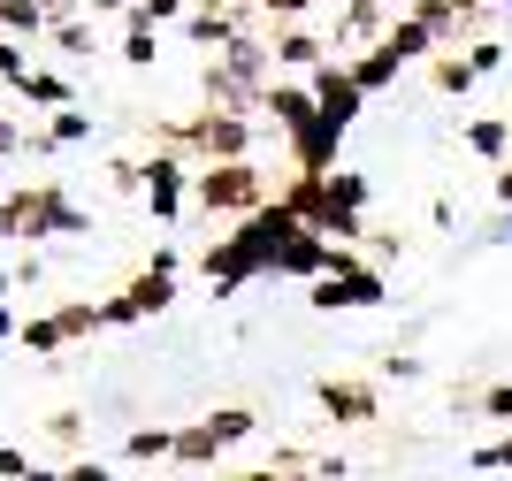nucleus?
<instances>
[{
  "instance_id": "obj_1",
  "label": "nucleus",
  "mask_w": 512,
  "mask_h": 481,
  "mask_svg": "<svg viewBox=\"0 0 512 481\" xmlns=\"http://www.w3.org/2000/svg\"><path fill=\"white\" fill-rule=\"evenodd\" d=\"M153 146L161 153H199V168H222V161H245V146H253V123L245 115H214V107H199L192 123H153Z\"/></svg>"
},
{
  "instance_id": "obj_2",
  "label": "nucleus",
  "mask_w": 512,
  "mask_h": 481,
  "mask_svg": "<svg viewBox=\"0 0 512 481\" xmlns=\"http://www.w3.org/2000/svg\"><path fill=\"white\" fill-rule=\"evenodd\" d=\"M192 199L207 214H260L268 207V176L253 161H222V168H199L192 176Z\"/></svg>"
},
{
  "instance_id": "obj_3",
  "label": "nucleus",
  "mask_w": 512,
  "mask_h": 481,
  "mask_svg": "<svg viewBox=\"0 0 512 481\" xmlns=\"http://www.w3.org/2000/svg\"><path fill=\"white\" fill-rule=\"evenodd\" d=\"M306 298H314V314H337V306H383V268H360L352 245H337L329 275H321Z\"/></svg>"
},
{
  "instance_id": "obj_4",
  "label": "nucleus",
  "mask_w": 512,
  "mask_h": 481,
  "mask_svg": "<svg viewBox=\"0 0 512 481\" xmlns=\"http://www.w3.org/2000/svg\"><path fill=\"white\" fill-rule=\"evenodd\" d=\"M314 405H321V420H337V428H367V420L383 413L375 382H352V375H321L314 382Z\"/></svg>"
},
{
  "instance_id": "obj_5",
  "label": "nucleus",
  "mask_w": 512,
  "mask_h": 481,
  "mask_svg": "<svg viewBox=\"0 0 512 481\" xmlns=\"http://www.w3.org/2000/svg\"><path fill=\"white\" fill-rule=\"evenodd\" d=\"M169 298H176V252L161 245V252H153V260H146V268H138V275H130V283H123V298H115V306H123L130 321H146V314H161Z\"/></svg>"
},
{
  "instance_id": "obj_6",
  "label": "nucleus",
  "mask_w": 512,
  "mask_h": 481,
  "mask_svg": "<svg viewBox=\"0 0 512 481\" xmlns=\"http://www.w3.org/2000/svg\"><path fill=\"white\" fill-rule=\"evenodd\" d=\"M306 92H314V107H321V123H329V130H352V123H360V107H367V92L352 84L344 62H321Z\"/></svg>"
},
{
  "instance_id": "obj_7",
  "label": "nucleus",
  "mask_w": 512,
  "mask_h": 481,
  "mask_svg": "<svg viewBox=\"0 0 512 481\" xmlns=\"http://www.w3.org/2000/svg\"><path fill=\"white\" fill-rule=\"evenodd\" d=\"M192 176H199V161H176V153H153V161H146V207H153V222H176V214H184Z\"/></svg>"
},
{
  "instance_id": "obj_8",
  "label": "nucleus",
  "mask_w": 512,
  "mask_h": 481,
  "mask_svg": "<svg viewBox=\"0 0 512 481\" xmlns=\"http://www.w3.org/2000/svg\"><path fill=\"white\" fill-rule=\"evenodd\" d=\"M85 230H92V214L69 207L62 184H31V237H85Z\"/></svg>"
},
{
  "instance_id": "obj_9",
  "label": "nucleus",
  "mask_w": 512,
  "mask_h": 481,
  "mask_svg": "<svg viewBox=\"0 0 512 481\" xmlns=\"http://www.w3.org/2000/svg\"><path fill=\"white\" fill-rule=\"evenodd\" d=\"M260 107H268V115H276V130H283V138H291V146H299L306 130L321 123V107H314V92H306V84H291V77H276V84H268V92H260Z\"/></svg>"
},
{
  "instance_id": "obj_10",
  "label": "nucleus",
  "mask_w": 512,
  "mask_h": 481,
  "mask_svg": "<svg viewBox=\"0 0 512 481\" xmlns=\"http://www.w3.org/2000/svg\"><path fill=\"white\" fill-rule=\"evenodd\" d=\"M184 39L222 54V46L245 39V31H237V8H222V0H192V8H184Z\"/></svg>"
},
{
  "instance_id": "obj_11",
  "label": "nucleus",
  "mask_w": 512,
  "mask_h": 481,
  "mask_svg": "<svg viewBox=\"0 0 512 481\" xmlns=\"http://www.w3.org/2000/svg\"><path fill=\"white\" fill-rule=\"evenodd\" d=\"M276 62H291V69H321V62H329V39H314L306 23H283V31H276Z\"/></svg>"
},
{
  "instance_id": "obj_12",
  "label": "nucleus",
  "mask_w": 512,
  "mask_h": 481,
  "mask_svg": "<svg viewBox=\"0 0 512 481\" xmlns=\"http://www.w3.org/2000/svg\"><path fill=\"white\" fill-rule=\"evenodd\" d=\"M344 69H352V84H360V92H383V84L398 77V69H406V62H398V54H390V46L375 39V46H367V54H352V62H344Z\"/></svg>"
},
{
  "instance_id": "obj_13",
  "label": "nucleus",
  "mask_w": 512,
  "mask_h": 481,
  "mask_svg": "<svg viewBox=\"0 0 512 481\" xmlns=\"http://www.w3.org/2000/svg\"><path fill=\"white\" fill-rule=\"evenodd\" d=\"M383 46L398 54V62H436V54H444V46L428 39V31H421L413 16H398V23H390V31H383Z\"/></svg>"
},
{
  "instance_id": "obj_14",
  "label": "nucleus",
  "mask_w": 512,
  "mask_h": 481,
  "mask_svg": "<svg viewBox=\"0 0 512 481\" xmlns=\"http://www.w3.org/2000/svg\"><path fill=\"white\" fill-rule=\"evenodd\" d=\"M0 39H46V8L39 0H0Z\"/></svg>"
},
{
  "instance_id": "obj_15",
  "label": "nucleus",
  "mask_w": 512,
  "mask_h": 481,
  "mask_svg": "<svg viewBox=\"0 0 512 481\" xmlns=\"http://www.w3.org/2000/svg\"><path fill=\"white\" fill-rule=\"evenodd\" d=\"M253 428H260V413H253V405H222V413H207V436H214V451L245 443Z\"/></svg>"
},
{
  "instance_id": "obj_16",
  "label": "nucleus",
  "mask_w": 512,
  "mask_h": 481,
  "mask_svg": "<svg viewBox=\"0 0 512 481\" xmlns=\"http://www.w3.org/2000/svg\"><path fill=\"white\" fill-rule=\"evenodd\" d=\"M123 459H130V466L176 459V428H130V436H123Z\"/></svg>"
},
{
  "instance_id": "obj_17",
  "label": "nucleus",
  "mask_w": 512,
  "mask_h": 481,
  "mask_svg": "<svg viewBox=\"0 0 512 481\" xmlns=\"http://www.w3.org/2000/svg\"><path fill=\"white\" fill-rule=\"evenodd\" d=\"M467 146L482 153V161H497V168H505V161H512V130L497 123V115H482V123H467Z\"/></svg>"
},
{
  "instance_id": "obj_18",
  "label": "nucleus",
  "mask_w": 512,
  "mask_h": 481,
  "mask_svg": "<svg viewBox=\"0 0 512 481\" xmlns=\"http://www.w3.org/2000/svg\"><path fill=\"white\" fill-rule=\"evenodd\" d=\"M54 329H62V344H77V336L107 329V314H100V306H92V298H69L62 314H54Z\"/></svg>"
},
{
  "instance_id": "obj_19",
  "label": "nucleus",
  "mask_w": 512,
  "mask_h": 481,
  "mask_svg": "<svg viewBox=\"0 0 512 481\" xmlns=\"http://www.w3.org/2000/svg\"><path fill=\"white\" fill-rule=\"evenodd\" d=\"M46 39L62 46V54H92V16H85V8H77V16H54V23H46Z\"/></svg>"
},
{
  "instance_id": "obj_20",
  "label": "nucleus",
  "mask_w": 512,
  "mask_h": 481,
  "mask_svg": "<svg viewBox=\"0 0 512 481\" xmlns=\"http://www.w3.org/2000/svg\"><path fill=\"white\" fill-rule=\"evenodd\" d=\"M16 92H23L31 107H69V77H54V69H31Z\"/></svg>"
},
{
  "instance_id": "obj_21",
  "label": "nucleus",
  "mask_w": 512,
  "mask_h": 481,
  "mask_svg": "<svg viewBox=\"0 0 512 481\" xmlns=\"http://www.w3.org/2000/svg\"><path fill=\"white\" fill-rule=\"evenodd\" d=\"M176 466H214V436H207V420L176 428Z\"/></svg>"
},
{
  "instance_id": "obj_22",
  "label": "nucleus",
  "mask_w": 512,
  "mask_h": 481,
  "mask_svg": "<svg viewBox=\"0 0 512 481\" xmlns=\"http://www.w3.org/2000/svg\"><path fill=\"white\" fill-rule=\"evenodd\" d=\"M428 77H436V92H451V100H459V92L474 84V69H467V54H436V62H428Z\"/></svg>"
},
{
  "instance_id": "obj_23",
  "label": "nucleus",
  "mask_w": 512,
  "mask_h": 481,
  "mask_svg": "<svg viewBox=\"0 0 512 481\" xmlns=\"http://www.w3.org/2000/svg\"><path fill=\"white\" fill-rule=\"evenodd\" d=\"M16 352H62V329H54V314L23 321V329H16Z\"/></svg>"
},
{
  "instance_id": "obj_24",
  "label": "nucleus",
  "mask_w": 512,
  "mask_h": 481,
  "mask_svg": "<svg viewBox=\"0 0 512 481\" xmlns=\"http://www.w3.org/2000/svg\"><path fill=\"white\" fill-rule=\"evenodd\" d=\"M0 237H31V191H8V199H0Z\"/></svg>"
},
{
  "instance_id": "obj_25",
  "label": "nucleus",
  "mask_w": 512,
  "mask_h": 481,
  "mask_svg": "<svg viewBox=\"0 0 512 481\" xmlns=\"http://www.w3.org/2000/svg\"><path fill=\"white\" fill-rule=\"evenodd\" d=\"M153 54H161V31H123V62L130 69H153Z\"/></svg>"
},
{
  "instance_id": "obj_26",
  "label": "nucleus",
  "mask_w": 512,
  "mask_h": 481,
  "mask_svg": "<svg viewBox=\"0 0 512 481\" xmlns=\"http://www.w3.org/2000/svg\"><path fill=\"white\" fill-rule=\"evenodd\" d=\"M467 69H474V77H490V69H505V46H497V39H474V46H467Z\"/></svg>"
},
{
  "instance_id": "obj_27",
  "label": "nucleus",
  "mask_w": 512,
  "mask_h": 481,
  "mask_svg": "<svg viewBox=\"0 0 512 481\" xmlns=\"http://www.w3.org/2000/svg\"><path fill=\"white\" fill-rule=\"evenodd\" d=\"M107 184L115 191H146V161H107Z\"/></svg>"
},
{
  "instance_id": "obj_28",
  "label": "nucleus",
  "mask_w": 512,
  "mask_h": 481,
  "mask_svg": "<svg viewBox=\"0 0 512 481\" xmlns=\"http://www.w3.org/2000/svg\"><path fill=\"white\" fill-rule=\"evenodd\" d=\"M0 77H8V84H23V77H31V54H23L16 39H0Z\"/></svg>"
},
{
  "instance_id": "obj_29",
  "label": "nucleus",
  "mask_w": 512,
  "mask_h": 481,
  "mask_svg": "<svg viewBox=\"0 0 512 481\" xmlns=\"http://www.w3.org/2000/svg\"><path fill=\"white\" fill-rule=\"evenodd\" d=\"M474 405H482V413H490V420H505V428H512V382H497V390H482V398H474Z\"/></svg>"
},
{
  "instance_id": "obj_30",
  "label": "nucleus",
  "mask_w": 512,
  "mask_h": 481,
  "mask_svg": "<svg viewBox=\"0 0 512 481\" xmlns=\"http://www.w3.org/2000/svg\"><path fill=\"white\" fill-rule=\"evenodd\" d=\"M46 436L69 451V443H85V420H77V413H54V420H46Z\"/></svg>"
},
{
  "instance_id": "obj_31",
  "label": "nucleus",
  "mask_w": 512,
  "mask_h": 481,
  "mask_svg": "<svg viewBox=\"0 0 512 481\" xmlns=\"http://www.w3.org/2000/svg\"><path fill=\"white\" fill-rule=\"evenodd\" d=\"M383 375L390 382H413V375H421V359H413V352H383Z\"/></svg>"
},
{
  "instance_id": "obj_32",
  "label": "nucleus",
  "mask_w": 512,
  "mask_h": 481,
  "mask_svg": "<svg viewBox=\"0 0 512 481\" xmlns=\"http://www.w3.org/2000/svg\"><path fill=\"white\" fill-rule=\"evenodd\" d=\"M253 8H268V16H276V23H299L306 8H314V0H253Z\"/></svg>"
},
{
  "instance_id": "obj_33",
  "label": "nucleus",
  "mask_w": 512,
  "mask_h": 481,
  "mask_svg": "<svg viewBox=\"0 0 512 481\" xmlns=\"http://www.w3.org/2000/svg\"><path fill=\"white\" fill-rule=\"evenodd\" d=\"M0 474H8V481H31V459H23L16 443H0Z\"/></svg>"
},
{
  "instance_id": "obj_34",
  "label": "nucleus",
  "mask_w": 512,
  "mask_h": 481,
  "mask_svg": "<svg viewBox=\"0 0 512 481\" xmlns=\"http://www.w3.org/2000/svg\"><path fill=\"white\" fill-rule=\"evenodd\" d=\"M62 481H115L100 459H77V466H62Z\"/></svg>"
},
{
  "instance_id": "obj_35",
  "label": "nucleus",
  "mask_w": 512,
  "mask_h": 481,
  "mask_svg": "<svg viewBox=\"0 0 512 481\" xmlns=\"http://www.w3.org/2000/svg\"><path fill=\"white\" fill-rule=\"evenodd\" d=\"M299 459H283V466H260V474H237V481H306V474H291Z\"/></svg>"
},
{
  "instance_id": "obj_36",
  "label": "nucleus",
  "mask_w": 512,
  "mask_h": 481,
  "mask_svg": "<svg viewBox=\"0 0 512 481\" xmlns=\"http://www.w3.org/2000/svg\"><path fill=\"white\" fill-rule=\"evenodd\" d=\"M474 466H512V436H505V443H490V451H474Z\"/></svg>"
},
{
  "instance_id": "obj_37",
  "label": "nucleus",
  "mask_w": 512,
  "mask_h": 481,
  "mask_svg": "<svg viewBox=\"0 0 512 481\" xmlns=\"http://www.w3.org/2000/svg\"><path fill=\"white\" fill-rule=\"evenodd\" d=\"M8 153H23V130L16 123H0V161H8Z\"/></svg>"
},
{
  "instance_id": "obj_38",
  "label": "nucleus",
  "mask_w": 512,
  "mask_h": 481,
  "mask_svg": "<svg viewBox=\"0 0 512 481\" xmlns=\"http://www.w3.org/2000/svg\"><path fill=\"white\" fill-rule=\"evenodd\" d=\"M16 329H23V321L8 314V306H0V352H8V344H16Z\"/></svg>"
},
{
  "instance_id": "obj_39",
  "label": "nucleus",
  "mask_w": 512,
  "mask_h": 481,
  "mask_svg": "<svg viewBox=\"0 0 512 481\" xmlns=\"http://www.w3.org/2000/svg\"><path fill=\"white\" fill-rule=\"evenodd\" d=\"M115 8H130V0H85V16H115Z\"/></svg>"
},
{
  "instance_id": "obj_40",
  "label": "nucleus",
  "mask_w": 512,
  "mask_h": 481,
  "mask_svg": "<svg viewBox=\"0 0 512 481\" xmlns=\"http://www.w3.org/2000/svg\"><path fill=\"white\" fill-rule=\"evenodd\" d=\"M497 199H505V207H512V161L497 168Z\"/></svg>"
},
{
  "instance_id": "obj_41",
  "label": "nucleus",
  "mask_w": 512,
  "mask_h": 481,
  "mask_svg": "<svg viewBox=\"0 0 512 481\" xmlns=\"http://www.w3.org/2000/svg\"><path fill=\"white\" fill-rule=\"evenodd\" d=\"M39 8H46V23H54V16H77V8H69V0H39Z\"/></svg>"
},
{
  "instance_id": "obj_42",
  "label": "nucleus",
  "mask_w": 512,
  "mask_h": 481,
  "mask_svg": "<svg viewBox=\"0 0 512 481\" xmlns=\"http://www.w3.org/2000/svg\"><path fill=\"white\" fill-rule=\"evenodd\" d=\"M8 291H16V268H0V306H8Z\"/></svg>"
},
{
  "instance_id": "obj_43",
  "label": "nucleus",
  "mask_w": 512,
  "mask_h": 481,
  "mask_svg": "<svg viewBox=\"0 0 512 481\" xmlns=\"http://www.w3.org/2000/svg\"><path fill=\"white\" fill-rule=\"evenodd\" d=\"M31 481H62V474H46V466H31Z\"/></svg>"
},
{
  "instance_id": "obj_44",
  "label": "nucleus",
  "mask_w": 512,
  "mask_h": 481,
  "mask_svg": "<svg viewBox=\"0 0 512 481\" xmlns=\"http://www.w3.org/2000/svg\"><path fill=\"white\" fill-rule=\"evenodd\" d=\"M367 8H390V0H367Z\"/></svg>"
},
{
  "instance_id": "obj_45",
  "label": "nucleus",
  "mask_w": 512,
  "mask_h": 481,
  "mask_svg": "<svg viewBox=\"0 0 512 481\" xmlns=\"http://www.w3.org/2000/svg\"><path fill=\"white\" fill-rule=\"evenodd\" d=\"M237 8H245V0H237Z\"/></svg>"
},
{
  "instance_id": "obj_46",
  "label": "nucleus",
  "mask_w": 512,
  "mask_h": 481,
  "mask_svg": "<svg viewBox=\"0 0 512 481\" xmlns=\"http://www.w3.org/2000/svg\"><path fill=\"white\" fill-rule=\"evenodd\" d=\"M505 8H512V0H505Z\"/></svg>"
}]
</instances>
